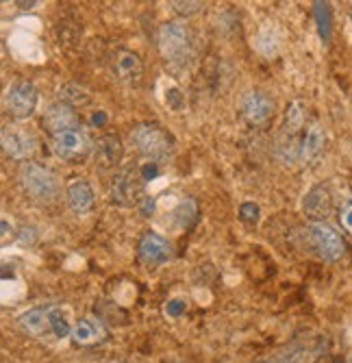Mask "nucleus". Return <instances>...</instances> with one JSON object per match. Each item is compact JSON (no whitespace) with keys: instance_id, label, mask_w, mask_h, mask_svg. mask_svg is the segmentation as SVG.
I'll use <instances>...</instances> for the list:
<instances>
[{"instance_id":"obj_23","label":"nucleus","mask_w":352,"mask_h":363,"mask_svg":"<svg viewBox=\"0 0 352 363\" xmlns=\"http://www.w3.org/2000/svg\"><path fill=\"white\" fill-rule=\"evenodd\" d=\"M170 7L183 16V18H189V16H196L205 9V3H198V0H187V3H183V0H172Z\"/></svg>"},{"instance_id":"obj_21","label":"nucleus","mask_w":352,"mask_h":363,"mask_svg":"<svg viewBox=\"0 0 352 363\" xmlns=\"http://www.w3.org/2000/svg\"><path fill=\"white\" fill-rule=\"evenodd\" d=\"M59 103H66L72 109L87 107L91 103V94L76 83H66V85L59 87Z\"/></svg>"},{"instance_id":"obj_17","label":"nucleus","mask_w":352,"mask_h":363,"mask_svg":"<svg viewBox=\"0 0 352 363\" xmlns=\"http://www.w3.org/2000/svg\"><path fill=\"white\" fill-rule=\"evenodd\" d=\"M107 326L96 318H83L72 326V342L76 346H96L107 340Z\"/></svg>"},{"instance_id":"obj_11","label":"nucleus","mask_w":352,"mask_h":363,"mask_svg":"<svg viewBox=\"0 0 352 363\" xmlns=\"http://www.w3.org/2000/svg\"><path fill=\"white\" fill-rule=\"evenodd\" d=\"M302 211L311 222H327L333 211V196L327 185H315L307 191L302 201Z\"/></svg>"},{"instance_id":"obj_14","label":"nucleus","mask_w":352,"mask_h":363,"mask_svg":"<svg viewBox=\"0 0 352 363\" xmlns=\"http://www.w3.org/2000/svg\"><path fill=\"white\" fill-rule=\"evenodd\" d=\"M124 157V146H122V140L113 133H107L103 138L96 140L93 144V159L98 163L101 168L109 170V168H115L118 163L122 161Z\"/></svg>"},{"instance_id":"obj_18","label":"nucleus","mask_w":352,"mask_h":363,"mask_svg":"<svg viewBox=\"0 0 352 363\" xmlns=\"http://www.w3.org/2000/svg\"><path fill=\"white\" fill-rule=\"evenodd\" d=\"M66 198H68L70 209L79 216L89 213L93 209V203H96L93 189L85 179H72L66 187Z\"/></svg>"},{"instance_id":"obj_4","label":"nucleus","mask_w":352,"mask_h":363,"mask_svg":"<svg viewBox=\"0 0 352 363\" xmlns=\"http://www.w3.org/2000/svg\"><path fill=\"white\" fill-rule=\"evenodd\" d=\"M307 238L319 259L329 263L339 261L346 255V242L337 230L327 222H311L307 228Z\"/></svg>"},{"instance_id":"obj_9","label":"nucleus","mask_w":352,"mask_h":363,"mask_svg":"<svg viewBox=\"0 0 352 363\" xmlns=\"http://www.w3.org/2000/svg\"><path fill=\"white\" fill-rule=\"evenodd\" d=\"M3 148L11 159L28 161L38 150V140L22 126H5L3 128Z\"/></svg>"},{"instance_id":"obj_24","label":"nucleus","mask_w":352,"mask_h":363,"mask_svg":"<svg viewBox=\"0 0 352 363\" xmlns=\"http://www.w3.org/2000/svg\"><path fill=\"white\" fill-rule=\"evenodd\" d=\"M337 218H339L341 228L346 230L348 235H352V196H350V198H346V201H344V205L339 207Z\"/></svg>"},{"instance_id":"obj_6","label":"nucleus","mask_w":352,"mask_h":363,"mask_svg":"<svg viewBox=\"0 0 352 363\" xmlns=\"http://www.w3.org/2000/svg\"><path fill=\"white\" fill-rule=\"evenodd\" d=\"M5 107L16 120L30 118L38 109V89H35V85L30 81H26V79L13 81L9 85L7 94H5Z\"/></svg>"},{"instance_id":"obj_12","label":"nucleus","mask_w":352,"mask_h":363,"mask_svg":"<svg viewBox=\"0 0 352 363\" xmlns=\"http://www.w3.org/2000/svg\"><path fill=\"white\" fill-rule=\"evenodd\" d=\"M274 113V101L263 91H250L242 103V116L248 124H266Z\"/></svg>"},{"instance_id":"obj_19","label":"nucleus","mask_w":352,"mask_h":363,"mask_svg":"<svg viewBox=\"0 0 352 363\" xmlns=\"http://www.w3.org/2000/svg\"><path fill=\"white\" fill-rule=\"evenodd\" d=\"M305 103L302 101H292L285 109V124H283V135L287 138H298L300 128H305Z\"/></svg>"},{"instance_id":"obj_29","label":"nucleus","mask_w":352,"mask_h":363,"mask_svg":"<svg viewBox=\"0 0 352 363\" xmlns=\"http://www.w3.org/2000/svg\"><path fill=\"white\" fill-rule=\"evenodd\" d=\"M154 209H157V201L154 198H142V203H140V211H142V216L144 218H148V216H152L154 213Z\"/></svg>"},{"instance_id":"obj_28","label":"nucleus","mask_w":352,"mask_h":363,"mask_svg":"<svg viewBox=\"0 0 352 363\" xmlns=\"http://www.w3.org/2000/svg\"><path fill=\"white\" fill-rule=\"evenodd\" d=\"M185 311H187V303H185V301L174 298V301H170V303L166 305V313H168L170 318H181Z\"/></svg>"},{"instance_id":"obj_5","label":"nucleus","mask_w":352,"mask_h":363,"mask_svg":"<svg viewBox=\"0 0 352 363\" xmlns=\"http://www.w3.org/2000/svg\"><path fill=\"white\" fill-rule=\"evenodd\" d=\"M142 187H144V181L140 177V168H126L113 177L111 187H109V198L113 205L135 207L142 203V198H140Z\"/></svg>"},{"instance_id":"obj_27","label":"nucleus","mask_w":352,"mask_h":363,"mask_svg":"<svg viewBox=\"0 0 352 363\" xmlns=\"http://www.w3.org/2000/svg\"><path fill=\"white\" fill-rule=\"evenodd\" d=\"M159 174H161V170H159V163L157 161H148V163H144V166L140 168V177H142L144 183L157 179Z\"/></svg>"},{"instance_id":"obj_2","label":"nucleus","mask_w":352,"mask_h":363,"mask_svg":"<svg viewBox=\"0 0 352 363\" xmlns=\"http://www.w3.org/2000/svg\"><path fill=\"white\" fill-rule=\"evenodd\" d=\"M20 183H22L24 191L33 198L35 203H42V205L55 203L61 194L57 174L50 168H44L33 161H26L20 168Z\"/></svg>"},{"instance_id":"obj_1","label":"nucleus","mask_w":352,"mask_h":363,"mask_svg":"<svg viewBox=\"0 0 352 363\" xmlns=\"http://www.w3.org/2000/svg\"><path fill=\"white\" fill-rule=\"evenodd\" d=\"M157 46L172 72H183L187 68V63L191 61V57H194L191 30L181 20H170L161 24V28L157 33Z\"/></svg>"},{"instance_id":"obj_20","label":"nucleus","mask_w":352,"mask_h":363,"mask_svg":"<svg viewBox=\"0 0 352 363\" xmlns=\"http://www.w3.org/2000/svg\"><path fill=\"white\" fill-rule=\"evenodd\" d=\"M313 16H315V22H317V33H319V40L322 44H331L333 40V13H331V5L329 3H322V0H317L313 5Z\"/></svg>"},{"instance_id":"obj_7","label":"nucleus","mask_w":352,"mask_h":363,"mask_svg":"<svg viewBox=\"0 0 352 363\" xmlns=\"http://www.w3.org/2000/svg\"><path fill=\"white\" fill-rule=\"evenodd\" d=\"M52 150L66 161H81L93 150V146L83 128H72L52 135Z\"/></svg>"},{"instance_id":"obj_13","label":"nucleus","mask_w":352,"mask_h":363,"mask_svg":"<svg viewBox=\"0 0 352 363\" xmlns=\"http://www.w3.org/2000/svg\"><path fill=\"white\" fill-rule=\"evenodd\" d=\"M44 126L48 128L50 135H57V133H63V130L81 128V120L76 111L68 107L66 103H52L44 111Z\"/></svg>"},{"instance_id":"obj_32","label":"nucleus","mask_w":352,"mask_h":363,"mask_svg":"<svg viewBox=\"0 0 352 363\" xmlns=\"http://www.w3.org/2000/svg\"><path fill=\"white\" fill-rule=\"evenodd\" d=\"M7 238H9V222L7 218H3V244L7 242Z\"/></svg>"},{"instance_id":"obj_34","label":"nucleus","mask_w":352,"mask_h":363,"mask_svg":"<svg viewBox=\"0 0 352 363\" xmlns=\"http://www.w3.org/2000/svg\"><path fill=\"white\" fill-rule=\"evenodd\" d=\"M259 363H266V361H259Z\"/></svg>"},{"instance_id":"obj_10","label":"nucleus","mask_w":352,"mask_h":363,"mask_svg":"<svg viewBox=\"0 0 352 363\" xmlns=\"http://www.w3.org/2000/svg\"><path fill=\"white\" fill-rule=\"evenodd\" d=\"M113 74L126 87H137L144 77V63L137 52L120 48L113 55Z\"/></svg>"},{"instance_id":"obj_8","label":"nucleus","mask_w":352,"mask_h":363,"mask_svg":"<svg viewBox=\"0 0 352 363\" xmlns=\"http://www.w3.org/2000/svg\"><path fill=\"white\" fill-rule=\"evenodd\" d=\"M137 255L146 268H159L172 259V244L154 230H146L140 240Z\"/></svg>"},{"instance_id":"obj_15","label":"nucleus","mask_w":352,"mask_h":363,"mask_svg":"<svg viewBox=\"0 0 352 363\" xmlns=\"http://www.w3.org/2000/svg\"><path fill=\"white\" fill-rule=\"evenodd\" d=\"M327 146V133L319 122H311L305 128V135L300 140V161L302 163H313L322 157Z\"/></svg>"},{"instance_id":"obj_33","label":"nucleus","mask_w":352,"mask_h":363,"mask_svg":"<svg viewBox=\"0 0 352 363\" xmlns=\"http://www.w3.org/2000/svg\"><path fill=\"white\" fill-rule=\"evenodd\" d=\"M335 363H344V361L341 359H335Z\"/></svg>"},{"instance_id":"obj_25","label":"nucleus","mask_w":352,"mask_h":363,"mask_svg":"<svg viewBox=\"0 0 352 363\" xmlns=\"http://www.w3.org/2000/svg\"><path fill=\"white\" fill-rule=\"evenodd\" d=\"M259 216H261V209H259L257 203H244L239 207V220L246 222V224H257Z\"/></svg>"},{"instance_id":"obj_35","label":"nucleus","mask_w":352,"mask_h":363,"mask_svg":"<svg viewBox=\"0 0 352 363\" xmlns=\"http://www.w3.org/2000/svg\"><path fill=\"white\" fill-rule=\"evenodd\" d=\"M350 18H352V13H350Z\"/></svg>"},{"instance_id":"obj_3","label":"nucleus","mask_w":352,"mask_h":363,"mask_svg":"<svg viewBox=\"0 0 352 363\" xmlns=\"http://www.w3.org/2000/svg\"><path fill=\"white\" fill-rule=\"evenodd\" d=\"M131 142L148 161H164L174 152V138L157 122H144L133 128Z\"/></svg>"},{"instance_id":"obj_26","label":"nucleus","mask_w":352,"mask_h":363,"mask_svg":"<svg viewBox=\"0 0 352 363\" xmlns=\"http://www.w3.org/2000/svg\"><path fill=\"white\" fill-rule=\"evenodd\" d=\"M166 105H168L172 111H176V113L185 109V96L181 94V89L170 87V89L166 91Z\"/></svg>"},{"instance_id":"obj_30","label":"nucleus","mask_w":352,"mask_h":363,"mask_svg":"<svg viewBox=\"0 0 352 363\" xmlns=\"http://www.w3.org/2000/svg\"><path fill=\"white\" fill-rule=\"evenodd\" d=\"M35 240V228H22V235H20V242L22 244H28Z\"/></svg>"},{"instance_id":"obj_16","label":"nucleus","mask_w":352,"mask_h":363,"mask_svg":"<svg viewBox=\"0 0 352 363\" xmlns=\"http://www.w3.org/2000/svg\"><path fill=\"white\" fill-rule=\"evenodd\" d=\"M50 311H52V305L28 309V311H24L18 318V324L24 328L26 333L35 335V337L52 335V318H50Z\"/></svg>"},{"instance_id":"obj_31","label":"nucleus","mask_w":352,"mask_h":363,"mask_svg":"<svg viewBox=\"0 0 352 363\" xmlns=\"http://www.w3.org/2000/svg\"><path fill=\"white\" fill-rule=\"evenodd\" d=\"M105 122H107V116H105L103 111H98V113H93V116H91V124H93V126H103Z\"/></svg>"},{"instance_id":"obj_22","label":"nucleus","mask_w":352,"mask_h":363,"mask_svg":"<svg viewBox=\"0 0 352 363\" xmlns=\"http://www.w3.org/2000/svg\"><path fill=\"white\" fill-rule=\"evenodd\" d=\"M172 218L176 222L178 228H189L191 224L196 222L198 218V205L196 201H191V198H185V201L178 203V207L172 211Z\"/></svg>"}]
</instances>
